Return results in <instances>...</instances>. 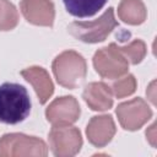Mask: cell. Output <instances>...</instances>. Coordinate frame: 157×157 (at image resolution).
<instances>
[{
  "mask_svg": "<svg viewBox=\"0 0 157 157\" xmlns=\"http://www.w3.org/2000/svg\"><path fill=\"white\" fill-rule=\"evenodd\" d=\"M31 112V99L27 90L18 83L0 85V121L15 125L23 121Z\"/></svg>",
  "mask_w": 157,
  "mask_h": 157,
  "instance_id": "1",
  "label": "cell"
},
{
  "mask_svg": "<svg viewBox=\"0 0 157 157\" xmlns=\"http://www.w3.org/2000/svg\"><path fill=\"white\" fill-rule=\"evenodd\" d=\"M53 74L56 82L69 90L77 88L87 74L85 58L75 50H65L60 53L52 64Z\"/></svg>",
  "mask_w": 157,
  "mask_h": 157,
  "instance_id": "2",
  "label": "cell"
},
{
  "mask_svg": "<svg viewBox=\"0 0 157 157\" xmlns=\"http://www.w3.org/2000/svg\"><path fill=\"white\" fill-rule=\"evenodd\" d=\"M117 26L118 22L114 17V9L108 7V10L94 21H74L69 25L67 31L78 40L94 44L105 40Z\"/></svg>",
  "mask_w": 157,
  "mask_h": 157,
  "instance_id": "3",
  "label": "cell"
},
{
  "mask_svg": "<svg viewBox=\"0 0 157 157\" xmlns=\"http://www.w3.org/2000/svg\"><path fill=\"white\" fill-rule=\"evenodd\" d=\"M48 155L47 144L36 136H28L20 132L5 134L0 137V157H21Z\"/></svg>",
  "mask_w": 157,
  "mask_h": 157,
  "instance_id": "4",
  "label": "cell"
},
{
  "mask_svg": "<svg viewBox=\"0 0 157 157\" xmlns=\"http://www.w3.org/2000/svg\"><path fill=\"white\" fill-rule=\"evenodd\" d=\"M93 66L96 72L103 78H119L128 72L129 61L119 50L115 43L98 49L93 55Z\"/></svg>",
  "mask_w": 157,
  "mask_h": 157,
  "instance_id": "5",
  "label": "cell"
},
{
  "mask_svg": "<svg viewBox=\"0 0 157 157\" xmlns=\"http://www.w3.org/2000/svg\"><path fill=\"white\" fill-rule=\"evenodd\" d=\"M49 147L56 157H71L80 152L82 136L77 128L64 125L53 126L49 135Z\"/></svg>",
  "mask_w": 157,
  "mask_h": 157,
  "instance_id": "6",
  "label": "cell"
},
{
  "mask_svg": "<svg viewBox=\"0 0 157 157\" xmlns=\"http://www.w3.org/2000/svg\"><path fill=\"white\" fill-rule=\"evenodd\" d=\"M115 113L121 128L128 131L139 130L152 117L151 108L140 97L118 104Z\"/></svg>",
  "mask_w": 157,
  "mask_h": 157,
  "instance_id": "7",
  "label": "cell"
},
{
  "mask_svg": "<svg viewBox=\"0 0 157 157\" xmlns=\"http://www.w3.org/2000/svg\"><path fill=\"white\" fill-rule=\"evenodd\" d=\"M81 114L80 104L72 96L55 98L45 109V118L53 126L74 124Z\"/></svg>",
  "mask_w": 157,
  "mask_h": 157,
  "instance_id": "8",
  "label": "cell"
},
{
  "mask_svg": "<svg viewBox=\"0 0 157 157\" xmlns=\"http://www.w3.org/2000/svg\"><path fill=\"white\" fill-rule=\"evenodd\" d=\"M21 12L27 22L34 26L52 27L55 18V9L52 0H21Z\"/></svg>",
  "mask_w": 157,
  "mask_h": 157,
  "instance_id": "9",
  "label": "cell"
},
{
  "mask_svg": "<svg viewBox=\"0 0 157 157\" xmlns=\"http://www.w3.org/2000/svg\"><path fill=\"white\" fill-rule=\"evenodd\" d=\"M115 131V123L109 114L92 117L86 128L87 139L96 147H104L108 145L114 137Z\"/></svg>",
  "mask_w": 157,
  "mask_h": 157,
  "instance_id": "10",
  "label": "cell"
},
{
  "mask_svg": "<svg viewBox=\"0 0 157 157\" xmlns=\"http://www.w3.org/2000/svg\"><path fill=\"white\" fill-rule=\"evenodd\" d=\"M21 75L33 86L40 104H44L52 97L54 92V85L45 69L40 66H31L22 70Z\"/></svg>",
  "mask_w": 157,
  "mask_h": 157,
  "instance_id": "11",
  "label": "cell"
},
{
  "mask_svg": "<svg viewBox=\"0 0 157 157\" xmlns=\"http://www.w3.org/2000/svg\"><path fill=\"white\" fill-rule=\"evenodd\" d=\"M82 98L86 104L96 112H104L113 105V93L110 87L104 82L88 83L82 93Z\"/></svg>",
  "mask_w": 157,
  "mask_h": 157,
  "instance_id": "12",
  "label": "cell"
},
{
  "mask_svg": "<svg viewBox=\"0 0 157 157\" xmlns=\"http://www.w3.org/2000/svg\"><path fill=\"white\" fill-rule=\"evenodd\" d=\"M118 16L123 22L137 26L145 22L147 10L141 0H121L118 6Z\"/></svg>",
  "mask_w": 157,
  "mask_h": 157,
  "instance_id": "13",
  "label": "cell"
},
{
  "mask_svg": "<svg viewBox=\"0 0 157 157\" xmlns=\"http://www.w3.org/2000/svg\"><path fill=\"white\" fill-rule=\"evenodd\" d=\"M108 0H63L66 11L75 17H90L96 15Z\"/></svg>",
  "mask_w": 157,
  "mask_h": 157,
  "instance_id": "14",
  "label": "cell"
},
{
  "mask_svg": "<svg viewBox=\"0 0 157 157\" xmlns=\"http://www.w3.org/2000/svg\"><path fill=\"white\" fill-rule=\"evenodd\" d=\"M18 23V12L9 0H0V31H11Z\"/></svg>",
  "mask_w": 157,
  "mask_h": 157,
  "instance_id": "15",
  "label": "cell"
},
{
  "mask_svg": "<svg viewBox=\"0 0 157 157\" xmlns=\"http://www.w3.org/2000/svg\"><path fill=\"white\" fill-rule=\"evenodd\" d=\"M119 50L123 53V55L126 58V60L132 65L141 63L147 52L146 44L141 39H135L131 43H129L128 45L119 47Z\"/></svg>",
  "mask_w": 157,
  "mask_h": 157,
  "instance_id": "16",
  "label": "cell"
},
{
  "mask_svg": "<svg viewBox=\"0 0 157 157\" xmlns=\"http://www.w3.org/2000/svg\"><path fill=\"white\" fill-rule=\"evenodd\" d=\"M136 78L134 77V75H125L124 77H119V80H117L110 90H112V93L117 97V98H124V97H128V96H131L135 90H136Z\"/></svg>",
  "mask_w": 157,
  "mask_h": 157,
  "instance_id": "17",
  "label": "cell"
},
{
  "mask_svg": "<svg viewBox=\"0 0 157 157\" xmlns=\"http://www.w3.org/2000/svg\"><path fill=\"white\" fill-rule=\"evenodd\" d=\"M155 129H156V124H152V125L146 130L147 140L150 141V144H151L153 147L156 146V134H155Z\"/></svg>",
  "mask_w": 157,
  "mask_h": 157,
  "instance_id": "18",
  "label": "cell"
},
{
  "mask_svg": "<svg viewBox=\"0 0 157 157\" xmlns=\"http://www.w3.org/2000/svg\"><path fill=\"white\" fill-rule=\"evenodd\" d=\"M153 91H155V81H152V82H151L150 87H148V88H147V91H146V93H150V92H151V94H147V96L150 97L151 102L155 104V94H153Z\"/></svg>",
  "mask_w": 157,
  "mask_h": 157,
  "instance_id": "19",
  "label": "cell"
}]
</instances>
